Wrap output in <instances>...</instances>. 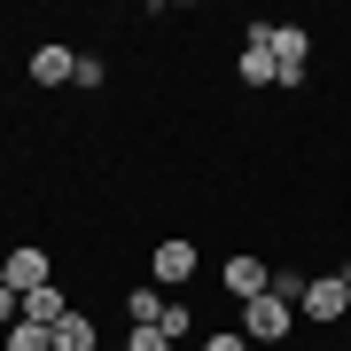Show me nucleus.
<instances>
[{
	"mask_svg": "<svg viewBox=\"0 0 351 351\" xmlns=\"http://www.w3.org/2000/svg\"><path fill=\"white\" fill-rule=\"evenodd\" d=\"M265 55H274L281 86H304V71H313V32L304 24H265Z\"/></svg>",
	"mask_w": 351,
	"mask_h": 351,
	"instance_id": "1",
	"label": "nucleus"
},
{
	"mask_svg": "<svg viewBox=\"0 0 351 351\" xmlns=\"http://www.w3.org/2000/svg\"><path fill=\"white\" fill-rule=\"evenodd\" d=\"M297 313L304 320H343L351 313V274H313V281H304V297H297Z\"/></svg>",
	"mask_w": 351,
	"mask_h": 351,
	"instance_id": "2",
	"label": "nucleus"
},
{
	"mask_svg": "<svg viewBox=\"0 0 351 351\" xmlns=\"http://www.w3.org/2000/svg\"><path fill=\"white\" fill-rule=\"evenodd\" d=\"M289 320H297V304L274 297V289L242 304V336H250V343H281V336H289Z\"/></svg>",
	"mask_w": 351,
	"mask_h": 351,
	"instance_id": "3",
	"label": "nucleus"
},
{
	"mask_svg": "<svg viewBox=\"0 0 351 351\" xmlns=\"http://www.w3.org/2000/svg\"><path fill=\"white\" fill-rule=\"evenodd\" d=\"M195 265H203V250L188 234H164L156 258H149V274H156V289H180V281H195Z\"/></svg>",
	"mask_w": 351,
	"mask_h": 351,
	"instance_id": "4",
	"label": "nucleus"
},
{
	"mask_svg": "<svg viewBox=\"0 0 351 351\" xmlns=\"http://www.w3.org/2000/svg\"><path fill=\"white\" fill-rule=\"evenodd\" d=\"M242 86H281V71H274V55H265V24L242 32V63H234Z\"/></svg>",
	"mask_w": 351,
	"mask_h": 351,
	"instance_id": "5",
	"label": "nucleus"
},
{
	"mask_svg": "<svg viewBox=\"0 0 351 351\" xmlns=\"http://www.w3.org/2000/svg\"><path fill=\"white\" fill-rule=\"evenodd\" d=\"M0 281L24 297V289H47L55 281V265H47V250H8V258H0Z\"/></svg>",
	"mask_w": 351,
	"mask_h": 351,
	"instance_id": "6",
	"label": "nucleus"
},
{
	"mask_svg": "<svg viewBox=\"0 0 351 351\" xmlns=\"http://www.w3.org/2000/svg\"><path fill=\"white\" fill-rule=\"evenodd\" d=\"M226 297H234V304H250V297H265V281H274V265H265V258H226Z\"/></svg>",
	"mask_w": 351,
	"mask_h": 351,
	"instance_id": "7",
	"label": "nucleus"
},
{
	"mask_svg": "<svg viewBox=\"0 0 351 351\" xmlns=\"http://www.w3.org/2000/svg\"><path fill=\"white\" fill-rule=\"evenodd\" d=\"M71 320V297H63V289H24V328H47V336H55V328H63Z\"/></svg>",
	"mask_w": 351,
	"mask_h": 351,
	"instance_id": "8",
	"label": "nucleus"
},
{
	"mask_svg": "<svg viewBox=\"0 0 351 351\" xmlns=\"http://www.w3.org/2000/svg\"><path fill=\"white\" fill-rule=\"evenodd\" d=\"M32 78H39V86H71V78H78V55L47 39V47H32Z\"/></svg>",
	"mask_w": 351,
	"mask_h": 351,
	"instance_id": "9",
	"label": "nucleus"
},
{
	"mask_svg": "<svg viewBox=\"0 0 351 351\" xmlns=\"http://www.w3.org/2000/svg\"><path fill=\"white\" fill-rule=\"evenodd\" d=\"M125 320H133V328H156V320H164V289H156V281H141L133 297H125Z\"/></svg>",
	"mask_w": 351,
	"mask_h": 351,
	"instance_id": "10",
	"label": "nucleus"
},
{
	"mask_svg": "<svg viewBox=\"0 0 351 351\" xmlns=\"http://www.w3.org/2000/svg\"><path fill=\"white\" fill-rule=\"evenodd\" d=\"M94 336H101V328H94L86 313H78V304H71V320L55 328V351H94Z\"/></svg>",
	"mask_w": 351,
	"mask_h": 351,
	"instance_id": "11",
	"label": "nucleus"
},
{
	"mask_svg": "<svg viewBox=\"0 0 351 351\" xmlns=\"http://www.w3.org/2000/svg\"><path fill=\"white\" fill-rule=\"evenodd\" d=\"M8 351H55V336H47V328H24V320H16V328H8Z\"/></svg>",
	"mask_w": 351,
	"mask_h": 351,
	"instance_id": "12",
	"label": "nucleus"
},
{
	"mask_svg": "<svg viewBox=\"0 0 351 351\" xmlns=\"http://www.w3.org/2000/svg\"><path fill=\"white\" fill-rule=\"evenodd\" d=\"M156 328H164V336H172V343H180V336H188V328H195V313H188V304H180V297H172V304H164V320H156Z\"/></svg>",
	"mask_w": 351,
	"mask_h": 351,
	"instance_id": "13",
	"label": "nucleus"
},
{
	"mask_svg": "<svg viewBox=\"0 0 351 351\" xmlns=\"http://www.w3.org/2000/svg\"><path fill=\"white\" fill-rule=\"evenodd\" d=\"M125 351H172V336L164 328H125Z\"/></svg>",
	"mask_w": 351,
	"mask_h": 351,
	"instance_id": "14",
	"label": "nucleus"
},
{
	"mask_svg": "<svg viewBox=\"0 0 351 351\" xmlns=\"http://www.w3.org/2000/svg\"><path fill=\"white\" fill-rule=\"evenodd\" d=\"M16 320H24V297H16V289H8V281H0V336H8V328H16Z\"/></svg>",
	"mask_w": 351,
	"mask_h": 351,
	"instance_id": "15",
	"label": "nucleus"
},
{
	"mask_svg": "<svg viewBox=\"0 0 351 351\" xmlns=\"http://www.w3.org/2000/svg\"><path fill=\"white\" fill-rule=\"evenodd\" d=\"M203 351H250V336L242 328H219V336H203Z\"/></svg>",
	"mask_w": 351,
	"mask_h": 351,
	"instance_id": "16",
	"label": "nucleus"
}]
</instances>
